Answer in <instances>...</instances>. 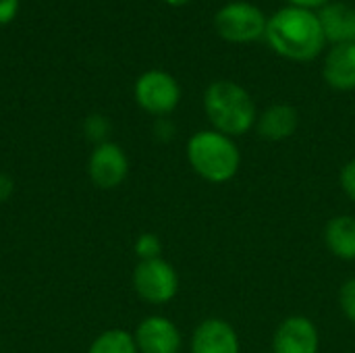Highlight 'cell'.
Returning <instances> with one entry per match:
<instances>
[{
	"mask_svg": "<svg viewBox=\"0 0 355 353\" xmlns=\"http://www.w3.org/2000/svg\"><path fill=\"white\" fill-rule=\"evenodd\" d=\"M264 40L279 56L293 62H310L327 46L318 12L289 4L268 17Z\"/></svg>",
	"mask_w": 355,
	"mask_h": 353,
	"instance_id": "obj_1",
	"label": "cell"
},
{
	"mask_svg": "<svg viewBox=\"0 0 355 353\" xmlns=\"http://www.w3.org/2000/svg\"><path fill=\"white\" fill-rule=\"evenodd\" d=\"M204 112L214 131L241 137L256 127L258 108L252 94L229 79L212 81L204 92Z\"/></svg>",
	"mask_w": 355,
	"mask_h": 353,
	"instance_id": "obj_2",
	"label": "cell"
},
{
	"mask_svg": "<svg viewBox=\"0 0 355 353\" xmlns=\"http://www.w3.org/2000/svg\"><path fill=\"white\" fill-rule=\"evenodd\" d=\"M185 154L193 173L214 185L235 179L241 169V150L235 139L214 129L196 131L185 146Z\"/></svg>",
	"mask_w": 355,
	"mask_h": 353,
	"instance_id": "obj_3",
	"label": "cell"
},
{
	"mask_svg": "<svg viewBox=\"0 0 355 353\" xmlns=\"http://www.w3.org/2000/svg\"><path fill=\"white\" fill-rule=\"evenodd\" d=\"M266 21L268 17L260 6L245 0H235L216 10L214 29L229 44H252L264 37Z\"/></svg>",
	"mask_w": 355,
	"mask_h": 353,
	"instance_id": "obj_4",
	"label": "cell"
},
{
	"mask_svg": "<svg viewBox=\"0 0 355 353\" xmlns=\"http://www.w3.org/2000/svg\"><path fill=\"white\" fill-rule=\"evenodd\" d=\"M131 283L137 298L150 306H166L179 293V275L164 258L137 262Z\"/></svg>",
	"mask_w": 355,
	"mask_h": 353,
	"instance_id": "obj_5",
	"label": "cell"
},
{
	"mask_svg": "<svg viewBox=\"0 0 355 353\" xmlns=\"http://www.w3.org/2000/svg\"><path fill=\"white\" fill-rule=\"evenodd\" d=\"M133 96L141 110L152 117L164 119L179 106L181 85L171 73L162 69H150L137 77Z\"/></svg>",
	"mask_w": 355,
	"mask_h": 353,
	"instance_id": "obj_6",
	"label": "cell"
},
{
	"mask_svg": "<svg viewBox=\"0 0 355 353\" xmlns=\"http://www.w3.org/2000/svg\"><path fill=\"white\" fill-rule=\"evenodd\" d=\"M87 175H89V181L98 189H104V191L116 189L129 177L127 152L114 141H104V144L94 146L89 160H87Z\"/></svg>",
	"mask_w": 355,
	"mask_h": 353,
	"instance_id": "obj_7",
	"label": "cell"
},
{
	"mask_svg": "<svg viewBox=\"0 0 355 353\" xmlns=\"http://www.w3.org/2000/svg\"><path fill=\"white\" fill-rule=\"evenodd\" d=\"M270 350L272 353H318L320 333L308 316L293 314L277 327Z\"/></svg>",
	"mask_w": 355,
	"mask_h": 353,
	"instance_id": "obj_8",
	"label": "cell"
},
{
	"mask_svg": "<svg viewBox=\"0 0 355 353\" xmlns=\"http://www.w3.org/2000/svg\"><path fill=\"white\" fill-rule=\"evenodd\" d=\"M133 337L139 353H181L183 347V335L179 327L160 314L144 318L135 327Z\"/></svg>",
	"mask_w": 355,
	"mask_h": 353,
	"instance_id": "obj_9",
	"label": "cell"
},
{
	"mask_svg": "<svg viewBox=\"0 0 355 353\" xmlns=\"http://www.w3.org/2000/svg\"><path fill=\"white\" fill-rule=\"evenodd\" d=\"M189 353H241V341L227 320L212 316L193 329Z\"/></svg>",
	"mask_w": 355,
	"mask_h": 353,
	"instance_id": "obj_10",
	"label": "cell"
},
{
	"mask_svg": "<svg viewBox=\"0 0 355 353\" xmlns=\"http://www.w3.org/2000/svg\"><path fill=\"white\" fill-rule=\"evenodd\" d=\"M316 12L327 42H331L333 46L355 44V4L329 2Z\"/></svg>",
	"mask_w": 355,
	"mask_h": 353,
	"instance_id": "obj_11",
	"label": "cell"
},
{
	"mask_svg": "<svg viewBox=\"0 0 355 353\" xmlns=\"http://www.w3.org/2000/svg\"><path fill=\"white\" fill-rule=\"evenodd\" d=\"M322 77L337 92L355 89V44H339L329 50L322 64Z\"/></svg>",
	"mask_w": 355,
	"mask_h": 353,
	"instance_id": "obj_12",
	"label": "cell"
},
{
	"mask_svg": "<svg viewBox=\"0 0 355 353\" xmlns=\"http://www.w3.org/2000/svg\"><path fill=\"white\" fill-rule=\"evenodd\" d=\"M300 125V117L297 110L291 104H270L266 110H262V114H258L256 121V129L260 133L262 139L266 141H285L289 139Z\"/></svg>",
	"mask_w": 355,
	"mask_h": 353,
	"instance_id": "obj_13",
	"label": "cell"
},
{
	"mask_svg": "<svg viewBox=\"0 0 355 353\" xmlns=\"http://www.w3.org/2000/svg\"><path fill=\"white\" fill-rule=\"evenodd\" d=\"M324 243L329 252L345 262L355 260V216L339 214L333 216L324 227Z\"/></svg>",
	"mask_w": 355,
	"mask_h": 353,
	"instance_id": "obj_14",
	"label": "cell"
},
{
	"mask_svg": "<svg viewBox=\"0 0 355 353\" xmlns=\"http://www.w3.org/2000/svg\"><path fill=\"white\" fill-rule=\"evenodd\" d=\"M87 353H139L133 333L125 329L102 331L87 347Z\"/></svg>",
	"mask_w": 355,
	"mask_h": 353,
	"instance_id": "obj_15",
	"label": "cell"
},
{
	"mask_svg": "<svg viewBox=\"0 0 355 353\" xmlns=\"http://www.w3.org/2000/svg\"><path fill=\"white\" fill-rule=\"evenodd\" d=\"M133 250H135V256L139 258V262L162 258V241H160V237L154 235V233H141V235L135 239Z\"/></svg>",
	"mask_w": 355,
	"mask_h": 353,
	"instance_id": "obj_16",
	"label": "cell"
},
{
	"mask_svg": "<svg viewBox=\"0 0 355 353\" xmlns=\"http://www.w3.org/2000/svg\"><path fill=\"white\" fill-rule=\"evenodd\" d=\"M83 131H85L87 139L94 141V146L110 141L108 139V135H110V121L104 114H89L85 119V123H83Z\"/></svg>",
	"mask_w": 355,
	"mask_h": 353,
	"instance_id": "obj_17",
	"label": "cell"
},
{
	"mask_svg": "<svg viewBox=\"0 0 355 353\" xmlns=\"http://www.w3.org/2000/svg\"><path fill=\"white\" fill-rule=\"evenodd\" d=\"M339 306L345 318L355 325V277L347 279L339 289Z\"/></svg>",
	"mask_w": 355,
	"mask_h": 353,
	"instance_id": "obj_18",
	"label": "cell"
},
{
	"mask_svg": "<svg viewBox=\"0 0 355 353\" xmlns=\"http://www.w3.org/2000/svg\"><path fill=\"white\" fill-rule=\"evenodd\" d=\"M339 183H341V189L345 191V196L355 202V158L349 160L343 169H341V175H339Z\"/></svg>",
	"mask_w": 355,
	"mask_h": 353,
	"instance_id": "obj_19",
	"label": "cell"
},
{
	"mask_svg": "<svg viewBox=\"0 0 355 353\" xmlns=\"http://www.w3.org/2000/svg\"><path fill=\"white\" fill-rule=\"evenodd\" d=\"M19 0H0V25L10 23L17 17Z\"/></svg>",
	"mask_w": 355,
	"mask_h": 353,
	"instance_id": "obj_20",
	"label": "cell"
},
{
	"mask_svg": "<svg viewBox=\"0 0 355 353\" xmlns=\"http://www.w3.org/2000/svg\"><path fill=\"white\" fill-rule=\"evenodd\" d=\"M154 133L160 137V139H171L175 135V125L164 117V119H158L156 125H154Z\"/></svg>",
	"mask_w": 355,
	"mask_h": 353,
	"instance_id": "obj_21",
	"label": "cell"
},
{
	"mask_svg": "<svg viewBox=\"0 0 355 353\" xmlns=\"http://www.w3.org/2000/svg\"><path fill=\"white\" fill-rule=\"evenodd\" d=\"M12 193H15V181L6 173H0V204L8 202Z\"/></svg>",
	"mask_w": 355,
	"mask_h": 353,
	"instance_id": "obj_22",
	"label": "cell"
},
{
	"mask_svg": "<svg viewBox=\"0 0 355 353\" xmlns=\"http://www.w3.org/2000/svg\"><path fill=\"white\" fill-rule=\"evenodd\" d=\"M329 2L331 0H287L289 6H300V8H308V10H320Z\"/></svg>",
	"mask_w": 355,
	"mask_h": 353,
	"instance_id": "obj_23",
	"label": "cell"
},
{
	"mask_svg": "<svg viewBox=\"0 0 355 353\" xmlns=\"http://www.w3.org/2000/svg\"><path fill=\"white\" fill-rule=\"evenodd\" d=\"M166 4H171V6H185L187 2H191V0H164Z\"/></svg>",
	"mask_w": 355,
	"mask_h": 353,
	"instance_id": "obj_24",
	"label": "cell"
}]
</instances>
